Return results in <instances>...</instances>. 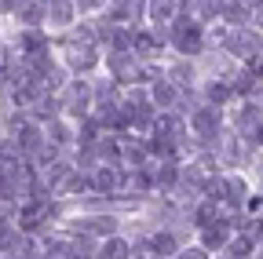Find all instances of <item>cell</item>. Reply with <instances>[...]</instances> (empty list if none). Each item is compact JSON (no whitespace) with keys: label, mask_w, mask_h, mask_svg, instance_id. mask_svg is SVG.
Here are the masks:
<instances>
[{"label":"cell","mask_w":263,"mask_h":259,"mask_svg":"<svg viewBox=\"0 0 263 259\" xmlns=\"http://www.w3.org/2000/svg\"><path fill=\"white\" fill-rule=\"evenodd\" d=\"M150 245H154V248H150L154 255H172V252H176V237H172V234H157Z\"/></svg>","instance_id":"obj_12"},{"label":"cell","mask_w":263,"mask_h":259,"mask_svg":"<svg viewBox=\"0 0 263 259\" xmlns=\"http://www.w3.org/2000/svg\"><path fill=\"white\" fill-rule=\"evenodd\" d=\"M179 259H205V252H201V248H186Z\"/></svg>","instance_id":"obj_23"},{"label":"cell","mask_w":263,"mask_h":259,"mask_svg":"<svg viewBox=\"0 0 263 259\" xmlns=\"http://www.w3.org/2000/svg\"><path fill=\"white\" fill-rule=\"evenodd\" d=\"M252 22L263 26V0H252Z\"/></svg>","instance_id":"obj_21"},{"label":"cell","mask_w":263,"mask_h":259,"mask_svg":"<svg viewBox=\"0 0 263 259\" xmlns=\"http://www.w3.org/2000/svg\"><path fill=\"white\" fill-rule=\"evenodd\" d=\"M48 135H51L55 143H66V139H70V128H66V124H59V121H55V124L48 128Z\"/></svg>","instance_id":"obj_19"},{"label":"cell","mask_w":263,"mask_h":259,"mask_svg":"<svg viewBox=\"0 0 263 259\" xmlns=\"http://www.w3.org/2000/svg\"><path fill=\"white\" fill-rule=\"evenodd\" d=\"M150 15H154L157 22L176 18V0H150Z\"/></svg>","instance_id":"obj_9"},{"label":"cell","mask_w":263,"mask_h":259,"mask_svg":"<svg viewBox=\"0 0 263 259\" xmlns=\"http://www.w3.org/2000/svg\"><path fill=\"white\" fill-rule=\"evenodd\" d=\"M252 124H259V110H256V106H245V110H241V132H249Z\"/></svg>","instance_id":"obj_17"},{"label":"cell","mask_w":263,"mask_h":259,"mask_svg":"<svg viewBox=\"0 0 263 259\" xmlns=\"http://www.w3.org/2000/svg\"><path fill=\"white\" fill-rule=\"evenodd\" d=\"M227 48L241 55V58H259L263 55V41L256 33H249V29H234V33H227Z\"/></svg>","instance_id":"obj_2"},{"label":"cell","mask_w":263,"mask_h":259,"mask_svg":"<svg viewBox=\"0 0 263 259\" xmlns=\"http://www.w3.org/2000/svg\"><path fill=\"white\" fill-rule=\"evenodd\" d=\"M114 219H88L81 223V234H91V237H103V234H114Z\"/></svg>","instance_id":"obj_8"},{"label":"cell","mask_w":263,"mask_h":259,"mask_svg":"<svg viewBox=\"0 0 263 259\" xmlns=\"http://www.w3.org/2000/svg\"><path fill=\"white\" fill-rule=\"evenodd\" d=\"M41 8H44V11H48V18H51V22H59V26L73 18V4H70V0H44Z\"/></svg>","instance_id":"obj_5"},{"label":"cell","mask_w":263,"mask_h":259,"mask_svg":"<svg viewBox=\"0 0 263 259\" xmlns=\"http://www.w3.org/2000/svg\"><path fill=\"white\" fill-rule=\"evenodd\" d=\"M172 73H176V84H190V70L186 66H176Z\"/></svg>","instance_id":"obj_22"},{"label":"cell","mask_w":263,"mask_h":259,"mask_svg":"<svg viewBox=\"0 0 263 259\" xmlns=\"http://www.w3.org/2000/svg\"><path fill=\"white\" fill-rule=\"evenodd\" d=\"M212 215H216V205L209 201V205H201V208H197V226H209L212 223Z\"/></svg>","instance_id":"obj_18"},{"label":"cell","mask_w":263,"mask_h":259,"mask_svg":"<svg viewBox=\"0 0 263 259\" xmlns=\"http://www.w3.org/2000/svg\"><path fill=\"white\" fill-rule=\"evenodd\" d=\"M66 55H70V66L73 70H91L95 66V41H91V33H81L70 41V48H66Z\"/></svg>","instance_id":"obj_1"},{"label":"cell","mask_w":263,"mask_h":259,"mask_svg":"<svg viewBox=\"0 0 263 259\" xmlns=\"http://www.w3.org/2000/svg\"><path fill=\"white\" fill-rule=\"evenodd\" d=\"M91 186L103 190V193H117V190H121V172H117V168H99Z\"/></svg>","instance_id":"obj_6"},{"label":"cell","mask_w":263,"mask_h":259,"mask_svg":"<svg viewBox=\"0 0 263 259\" xmlns=\"http://www.w3.org/2000/svg\"><path fill=\"white\" fill-rule=\"evenodd\" d=\"M18 18H22L26 26H37V22L44 18V8H41V4H26V8L18 11Z\"/></svg>","instance_id":"obj_14"},{"label":"cell","mask_w":263,"mask_h":259,"mask_svg":"<svg viewBox=\"0 0 263 259\" xmlns=\"http://www.w3.org/2000/svg\"><path fill=\"white\" fill-rule=\"evenodd\" d=\"M15 4H22V0H0V11H11Z\"/></svg>","instance_id":"obj_24"},{"label":"cell","mask_w":263,"mask_h":259,"mask_svg":"<svg viewBox=\"0 0 263 259\" xmlns=\"http://www.w3.org/2000/svg\"><path fill=\"white\" fill-rule=\"evenodd\" d=\"M70 110L73 113H84L88 110V84H73L70 88Z\"/></svg>","instance_id":"obj_11"},{"label":"cell","mask_w":263,"mask_h":259,"mask_svg":"<svg viewBox=\"0 0 263 259\" xmlns=\"http://www.w3.org/2000/svg\"><path fill=\"white\" fill-rule=\"evenodd\" d=\"M194 132L201 135V139H212L216 135V113L212 110H197L194 113Z\"/></svg>","instance_id":"obj_7"},{"label":"cell","mask_w":263,"mask_h":259,"mask_svg":"<svg viewBox=\"0 0 263 259\" xmlns=\"http://www.w3.org/2000/svg\"><path fill=\"white\" fill-rule=\"evenodd\" d=\"M136 51H143L146 58H154V55H157L161 48H157V41H154V37H146V33H143V37L136 41Z\"/></svg>","instance_id":"obj_16"},{"label":"cell","mask_w":263,"mask_h":259,"mask_svg":"<svg viewBox=\"0 0 263 259\" xmlns=\"http://www.w3.org/2000/svg\"><path fill=\"white\" fill-rule=\"evenodd\" d=\"M227 95H230V88H227V84H212V88H209V99H212V103H223Z\"/></svg>","instance_id":"obj_20"},{"label":"cell","mask_w":263,"mask_h":259,"mask_svg":"<svg viewBox=\"0 0 263 259\" xmlns=\"http://www.w3.org/2000/svg\"><path fill=\"white\" fill-rule=\"evenodd\" d=\"M22 51H26V55L44 51V37H41V33H26V37H22Z\"/></svg>","instance_id":"obj_15"},{"label":"cell","mask_w":263,"mask_h":259,"mask_svg":"<svg viewBox=\"0 0 263 259\" xmlns=\"http://www.w3.org/2000/svg\"><path fill=\"white\" fill-rule=\"evenodd\" d=\"M176 48L183 55H194V51H201V29H197L190 18L176 22Z\"/></svg>","instance_id":"obj_3"},{"label":"cell","mask_w":263,"mask_h":259,"mask_svg":"<svg viewBox=\"0 0 263 259\" xmlns=\"http://www.w3.org/2000/svg\"><path fill=\"white\" fill-rule=\"evenodd\" d=\"M110 66H114V77H117V81H132V77L139 73V70H136V58L124 55V51H114V55H110Z\"/></svg>","instance_id":"obj_4"},{"label":"cell","mask_w":263,"mask_h":259,"mask_svg":"<svg viewBox=\"0 0 263 259\" xmlns=\"http://www.w3.org/2000/svg\"><path fill=\"white\" fill-rule=\"evenodd\" d=\"M154 103H161V106H176V88H172L168 81H157V84H154Z\"/></svg>","instance_id":"obj_10"},{"label":"cell","mask_w":263,"mask_h":259,"mask_svg":"<svg viewBox=\"0 0 263 259\" xmlns=\"http://www.w3.org/2000/svg\"><path fill=\"white\" fill-rule=\"evenodd\" d=\"M103 259H128V245L117 241V237L106 241V245H103Z\"/></svg>","instance_id":"obj_13"}]
</instances>
